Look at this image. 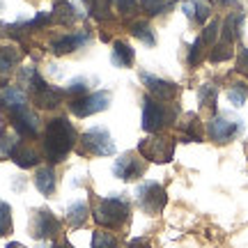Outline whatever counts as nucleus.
Listing matches in <instances>:
<instances>
[{
  "label": "nucleus",
  "instance_id": "obj_1",
  "mask_svg": "<svg viewBox=\"0 0 248 248\" xmlns=\"http://www.w3.org/2000/svg\"><path fill=\"white\" fill-rule=\"evenodd\" d=\"M76 138L78 136H76V129L69 122V117H53L48 122V126H46V140H44V150L48 161L51 163L64 161L69 150H74Z\"/></svg>",
  "mask_w": 248,
  "mask_h": 248
},
{
  "label": "nucleus",
  "instance_id": "obj_2",
  "mask_svg": "<svg viewBox=\"0 0 248 248\" xmlns=\"http://www.w3.org/2000/svg\"><path fill=\"white\" fill-rule=\"evenodd\" d=\"M129 202L122 193H110L106 198H101L99 204L94 207V221L99 225H106V228H120L126 223L129 218Z\"/></svg>",
  "mask_w": 248,
  "mask_h": 248
},
{
  "label": "nucleus",
  "instance_id": "obj_3",
  "mask_svg": "<svg viewBox=\"0 0 248 248\" xmlns=\"http://www.w3.org/2000/svg\"><path fill=\"white\" fill-rule=\"evenodd\" d=\"M172 120H175V110H168L163 101L145 97V101H142V117H140V124L145 131L156 133V131H161L166 124L172 122Z\"/></svg>",
  "mask_w": 248,
  "mask_h": 248
},
{
  "label": "nucleus",
  "instance_id": "obj_4",
  "mask_svg": "<svg viewBox=\"0 0 248 248\" xmlns=\"http://www.w3.org/2000/svg\"><path fill=\"white\" fill-rule=\"evenodd\" d=\"M241 131H244V120L230 115V113H218L207 124V133L214 142H230Z\"/></svg>",
  "mask_w": 248,
  "mask_h": 248
},
{
  "label": "nucleus",
  "instance_id": "obj_5",
  "mask_svg": "<svg viewBox=\"0 0 248 248\" xmlns=\"http://www.w3.org/2000/svg\"><path fill=\"white\" fill-rule=\"evenodd\" d=\"M138 152L145 159L154 161V163H168L175 156V140L172 138H163V136H150V138L140 140Z\"/></svg>",
  "mask_w": 248,
  "mask_h": 248
},
{
  "label": "nucleus",
  "instance_id": "obj_6",
  "mask_svg": "<svg viewBox=\"0 0 248 248\" xmlns=\"http://www.w3.org/2000/svg\"><path fill=\"white\" fill-rule=\"evenodd\" d=\"M83 145L90 154L94 156H110L115 154V140L106 126H90L88 131L83 133Z\"/></svg>",
  "mask_w": 248,
  "mask_h": 248
},
{
  "label": "nucleus",
  "instance_id": "obj_7",
  "mask_svg": "<svg viewBox=\"0 0 248 248\" xmlns=\"http://www.w3.org/2000/svg\"><path fill=\"white\" fill-rule=\"evenodd\" d=\"M136 198L140 207L145 209L147 214H159L166 202H168V195H166V188L159 184V182H142L138 188H136Z\"/></svg>",
  "mask_w": 248,
  "mask_h": 248
},
{
  "label": "nucleus",
  "instance_id": "obj_8",
  "mask_svg": "<svg viewBox=\"0 0 248 248\" xmlns=\"http://www.w3.org/2000/svg\"><path fill=\"white\" fill-rule=\"evenodd\" d=\"M108 106H110V92H106V90H99V92H92V94L69 101V110L76 117L97 115L101 110H106Z\"/></svg>",
  "mask_w": 248,
  "mask_h": 248
},
{
  "label": "nucleus",
  "instance_id": "obj_9",
  "mask_svg": "<svg viewBox=\"0 0 248 248\" xmlns=\"http://www.w3.org/2000/svg\"><path fill=\"white\" fill-rule=\"evenodd\" d=\"M62 230L60 221L55 218V214L51 209H37L30 218V237H35L39 241L53 239Z\"/></svg>",
  "mask_w": 248,
  "mask_h": 248
},
{
  "label": "nucleus",
  "instance_id": "obj_10",
  "mask_svg": "<svg viewBox=\"0 0 248 248\" xmlns=\"http://www.w3.org/2000/svg\"><path fill=\"white\" fill-rule=\"evenodd\" d=\"M142 172H145V161L136 152H126L113 163V175L117 179H122V182H131V179L142 177Z\"/></svg>",
  "mask_w": 248,
  "mask_h": 248
},
{
  "label": "nucleus",
  "instance_id": "obj_11",
  "mask_svg": "<svg viewBox=\"0 0 248 248\" xmlns=\"http://www.w3.org/2000/svg\"><path fill=\"white\" fill-rule=\"evenodd\" d=\"M140 80L145 83L150 97L156 99V101H163V104H166V101H172L179 92V88L175 83L163 80V78H159V76H154V74H147V71H140Z\"/></svg>",
  "mask_w": 248,
  "mask_h": 248
},
{
  "label": "nucleus",
  "instance_id": "obj_12",
  "mask_svg": "<svg viewBox=\"0 0 248 248\" xmlns=\"http://www.w3.org/2000/svg\"><path fill=\"white\" fill-rule=\"evenodd\" d=\"M9 120H12V126H14L16 136H21V138H35L37 131H39V117L28 106H21L16 110H12Z\"/></svg>",
  "mask_w": 248,
  "mask_h": 248
},
{
  "label": "nucleus",
  "instance_id": "obj_13",
  "mask_svg": "<svg viewBox=\"0 0 248 248\" xmlns=\"http://www.w3.org/2000/svg\"><path fill=\"white\" fill-rule=\"evenodd\" d=\"M90 32H71V35H64L60 39H55L53 44H51V51L55 55H67V53H74V51H78L83 48L85 44H90Z\"/></svg>",
  "mask_w": 248,
  "mask_h": 248
},
{
  "label": "nucleus",
  "instance_id": "obj_14",
  "mask_svg": "<svg viewBox=\"0 0 248 248\" xmlns=\"http://www.w3.org/2000/svg\"><path fill=\"white\" fill-rule=\"evenodd\" d=\"M64 97H67V92H64V90L55 88V85H48V83H46L42 90L32 92V101H35L39 108H55V106H60L62 101H64Z\"/></svg>",
  "mask_w": 248,
  "mask_h": 248
},
{
  "label": "nucleus",
  "instance_id": "obj_15",
  "mask_svg": "<svg viewBox=\"0 0 248 248\" xmlns=\"http://www.w3.org/2000/svg\"><path fill=\"white\" fill-rule=\"evenodd\" d=\"M21 106H28L26 90L16 88V85H9V88L0 90V113H2V108H7L9 113H12V110H16Z\"/></svg>",
  "mask_w": 248,
  "mask_h": 248
},
{
  "label": "nucleus",
  "instance_id": "obj_16",
  "mask_svg": "<svg viewBox=\"0 0 248 248\" xmlns=\"http://www.w3.org/2000/svg\"><path fill=\"white\" fill-rule=\"evenodd\" d=\"M110 62L120 69H126L136 62V51L131 48V44L117 39V42H113V48H110Z\"/></svg>",
  "mask_w": 248,
  "mask_h": 248
},
{
  "label": "nucleus",
  "instance_id": "obj_17",
  "mask_svg": "<svg viewBox=\"0 0 248 248\" xmlns=\"http://www.w3.org/2000/svg\"><path fill=\"white\" fill-rule=\"evenodd\" d=\"M9 159L14 161L18 168H26L28 170V168H32V166H37V163H39V152H37L32 145H28V142H18Z\"/></svg>",
  "mask_w": 248,
  "mask_h": 248
},
{
  "label": "nucleus",
  "instance_id": "obj_18",
  "mask_svg": "<svg viewBox=\"0 0 248 248\" xmlns=\"http://www.w3.org/2000/svg\"><path fill=\"white\" fill-rule=\"evenodd\" d=\"M51 14H53V23H60V26H71L80 16L78 9L74 7L69 0H58L51 9Z\"/></svg>",
  "mask_w": 248,
  "mask_h": 248
},
{
  "label": "nucleus",
  "instance_id": "obj_19",
  "mask_svg": "<svg viewBox=\"0 0 248 248\" xmlns=\"http://www.w3.org/2000/svg\"><path fill=\"white\" fill-rule=\"evenodd\" d=\"M35 186L42 195H53L55 191V172L51 166H42L35 172Z\"/></svg>",
  "mask_w": 248,
  "mask_h": 248
},
{
  "label": "nucleus",
  "instance_id": "obj_20",
  "mask_svg": "<svg viewBox=\"0 0 248 248\" xmlns=\"http://www.w3.org/2000/svg\"><path fill=\"white\" fill-rule=\"evenodd\" d=\"M88 202L85 200H74L67 207V221L71 228H83V223L88 221Z\"/></svg>",
  "mask_w": 248,
  "mask_h": 248
},
{
  "label": "nucleus",
  "instance_id": "obj_21",
  "mask_svg": "<svg viewBox=\"0 0 248 248\" xmlns=\"http://www.w3.org/2000/svg\"><path fill=\"white\" fill-rule=\"evenodd\" d=\"M241 21H244V14L241 12H234L230 16L225 18L223 23V30H221V37H223V44H232L237 37H239V28H241Z\"/></svg>",
  "mask_w": 248,
  "mask_h": 248
},
{
  "label": "nucleus",
  "instance_id": "obj_22",
  "mask_svg": "<svg viewBox=\"0 0 248 248\" xmlns=\"http://www.w3.org/2000/svg\"><path fill=\"white\" fill-rule=\"evenodd\" d=\"M18 60H21V53L14 46H0V76L12 74Z\"/></svg>",
  "mask_w": 248,
  "mask_h": 248
},
{
  "label": "nucleus",
  "instance_id": "obj_23",
  "mask_svg": "<svg viewBox=\"0 0 248 248\" xmlns=\"http://www.w3.org/2000/svg\"><path fill=\"white\" fill-rule=\"evenodd\" d=\"M182 140L184 142H195L200 140V120L195 113H188L182 122Z\"/></svg>",
  "mask_w": 248,
  "mask_h": 248
},
{
  "label": "nucleus",
  "instance_id": "obj_24",
  "mask_svg": "<svg viewBox=\"0 0 248 248\" xmlns=\"http://www.w3.org/2000/svg\"><path fill=\"white\" fill-rule=\"evenodd\" d=\"M131 35L136 39H140L145 46H154L156 44V37H154V30L147 21H133L131 23Z\"/></svg>",
  "mask_w": 248,
  "mask_h": 248
},
{
  "label": "nucleus",
  "instance_id": "obj_25",
  "mask_svg": "<svg viewBox=\"0 0 248 248\" xmlns=\"http://www.w3.org/2000/svg\"><path fill=\"white\" fill-rule=\"evenodd\" d=\"M88 88H90V80L85 78V76H76V78H69V83H67V97H71V101L74 99H80L88 94Z\"/></svg>",
  "mask_w": 248,
  "mask_h": 248
},
{
  "label": "nucleus",
  "instance_id": "obj_26",
  "mask_svg": "<svg viewBox=\"0 0 248 248\" xmlns=\"http://www.w3.org/2000/svg\"><path fill=\"white\" fill-rule=\"evenodd\" d=\"M177 0H140L142 9L150 14V16H156V14H163V12H168L172 5H175Z\"/></svg>",
  "mask_w": 248,
  "mask_h": 248
},
{
  "label": "nucleus",
  "instance_id": "obj_27",
  "mask_svg": "<svg viewBox=\"0 0 248 248\" xmlns=\"http://www.w3.org/2000/svg\"><path fill=\"white\" fill-rule=\"evenodd\" d=\"M216 97H218V90H216V85H212V83H202L200 90H198V101L207 108L216 106Z\"/></svg>",
  "mask_w": 248,
  "mask_h": 248
},
{
  "label": "nucleus",
  "instance_id": "obj_28",
  "mask_svg": "<svg viewBox=\"0 0 248 248\" xmlns=\"http://www.w3.org/2000/svg\"><path fill=\"white\" fill-rule=\"evenodd\" d=\"M18 145L16 136L12 131H7L5 126H0V156H12L14 147Z\"/></svg>",
  "mask_w": 248,
  "mask_h": 248
},
{
  "label": "nucleus",
  "instance_id": "obj_29",
  "mask_svg": "<svg viewBox=\"0 0 248 248\" xmlns=\"http://www.w3.org/2000/svg\"><path fill=\"white\" fill-rule=\"evenodd\" d=\"M92 248H117V239L106 230L92 232Z\"/></svg>",
  "mask_w": 248,
  "mask_h": 248
},
{
  "label": "nucleus",
  "instance_id": "obj_30",
  "mask_svg": "<svg viewBox=\"0 0 248 248\" xmlns=\"http://www.w3.org/2000/svg\"><path fill=\"white\" fill-rule=\"evenodd\" d=\"M246 97H248V90L244 83H234L230 90H228V101L232 106H244L246 104Z\"/></svg>",
  "mask_w": 248,
  "mask_h": 248
},
{
  "label": "nucleus",
  "instance_id": "obj_31",
  "mask_svg": "<svg viewBox=\"0 0 248 248\" xmlns=\"http://www.w3.org/2000/svg\"><path fill=\"white\" fill-rule=\"evenodd\" d=\"M12 232V207L5 200H0V237Z\"/></svg>",
  "mask_w": 248,
  "mask_h": 248
},
{
  "label": "nucleus",
  "instance_id": "obj_32",
  "mask_svg": "<svg viewBox=\"0 0 248 248\" xmlns=\"http://www.w3.org/2000/svg\"><path fill=\"white\" fill-rule=\"evenodd\" d=\"M218 35H221V21H209L200 39H202V44L214 46L216 44V39H218Z\"/></svg>",
  "mask_w": 248,
  "mask_h": 248
},
{
  "label": "nucleus",
  "instance_id": "obj_33",
  "mask_svg": "<svg viewBox=\"0 0 248 248\" xmlns=\"http://www.w3.org/2000/svg\"><path fill=\"white\" fill-rule=\"evenodd\" d=\"M195 7V18L200 21V23H204L207 18H209V14H212V2L209 0H191Z\"/></svg>",
  "mask_w": 248,
  "mask_h": 248
},
{
  "label": "nucleus",
  "instance_id": "obj_34",
  "mask_svg": "<svg viewBox=\"0 0 248 248\" xmlns=\"http://www.w3.org/2000/svg\"><path fill=\"white\" fill-rule=\"evenodd\" d=\"M230 58H232L230 44H218L212 53H209V60L212 62H225V60H230Z\"/></svg>",
  "mask_w": 248,
  "mask_h": 248
},
{
  "label": "nucleus",
  "instance_id": "obj_35",
  "mask_svg": "<svg viewBox=\"0 0 248 248\" xmlns=\"http://www.w3.org/2000/svg\"><path fill=\"white\" fill-rule=\"evenodd\" d=\"M200 55H202V39L198 37L193 42V46H191V51H188V64L195 67V64L200 62Z\"/></svg>",
  "mask_w": 248,
  "mask_h": 248
},
{
  "label": "nucleus",
  "instance_id": "obj_36",
  "mask_svg": "<svg viewBox=\"0 0 248 248\" xmlns=\"http://www.w3.org/2000/svg\"><path fill=\"white\" fill-rule=\"evenodd\" d=\"M115 2V7L122 12V14H129V12H133L136 9V5H138V0H113Z\"/></svg>",
  "mask_w": 248,
  "mask_h": 248
},
{
  "label": "nucleus",
  "instance_id": "obj_37",
  "mask_svg": "<svg viewBox=\"0 0 248 248\" xmlns=\"http://www.w3.org/2000/svg\"><path fill=\"white\" fill-rule=\"evenodd\" d=\"M237 71L248 74V48H241L239 55H237Z\"/></svg>",
  "mask_w": 248,
  "mask_h": 248
},
{
  "label": "nucleus",
  "instance_id": "obj_38",
  "mask_svg": "<svg viewBox=\"0 0 248 248\" xmlns=\"http://www.w3.org/2000/svg\"><path fill=\"white\" fill-rule=\"evenodd\" d=\"M129 248H150V239H145V237H136V239L129 241Z\"/></svg>",
  "mask_w": 248,
  "mask_h": 248
},
{
  "label": "nucleus",
  "instance_id": "obj_39",
  "mask_svg": "<svg viewBox=\"0 0 248 248\" xmlns=\"http://www.w3.org/2000/svg\"><path fill=\"white\" fill-rule=\"evenodd\" d=\"M182 12H184L188 18H195V7H193V2H191V0H186L184 5H182Z\"/></svg>",
  "mask_w": 248,
  "mask_h": 248
},
{
  "label": "nucleus",
  "instance_id": "obj_40",
  "mask_svg": "<svg viewBox=\"0 0 248 248\" xmlns=\"http://www.w3.org/2000/svg\"><path fill=\"white\" fill-rule=\"evenodd\" d=\"M51 248H74V246H71L69 241L64 239V241H58V244H53V246H51Z\"/></svg>",
  "mask_w": 248,
  "mask_h": 248
},
{
  "label": "nucleus",
  "instance_id": "obj_41",
  "mask_svg": "<svg viewBox=\"0 0 248 248\" xmlns=\"http://www.w3.org/2000/svg\"><path fill=\"white\" fill-rule=\"evenodd\" d=\"M5 248H26V246H23V244H18V241H9Z\"/></svg>",
  "mask_w": 248,
  "mask_h": 248
},
{
  "label": "nucleus",
  "instance_id": "obj_42",
  "mask_svg": "<svg viewBox=\"0 0 248 248\" xmlns=\"http://www.w3.org/2000/svg\"><path fill=\"white\" fill-rule=\"evenodd\" d=\"M218 2H221V5H234L237 0H218Z\"/></svg>",
  "mask_w": 248,
  "mask_h": 248
}]
</instances>
